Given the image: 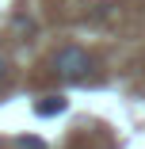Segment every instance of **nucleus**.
<instances>
[{"label":"nucleus","instance_id":"nucleus-1","mask_svg":"<svg viewBox=\"0 0 145 149\" xmlns=\"http://www.w3.org/2000/svg\"><path fill=\"white\" fill-rule=\"evenodd\" d=\"M88 69H92V54L84 46H61L53 54V73L61 80H84Z\"/></svg>","mask_w":145,"mask_h":149},{"label":"nucleus","instance_id":"nucleus-2","mask_svg":"<svg viewBox=\"0 0 145 149\" xmlns=\"http://www.w3.org/2000/svg\"><path fill=\"white\" fill-rule=\"evenodd\" d=\"M35 111H38L42 118H50V115H61V111H65V96H46V100H42Z\"/></svg>","mask_w":145,"mask_h":149},{"label":"nucleus","instance_id":"nucleus-3","mask_svg":"<svg viewBox=\"0 0 145 149\" xmlns=\"http://www.w3.org/2000/svg\"><path fill=\"white\" fill-rule=\"evenodd\" d=\"M8 77H12V65H8V57H4V54H0V88H4V84H8Z\"/></svg>","mask_w":145,"mask_h":149}]
</instances>
